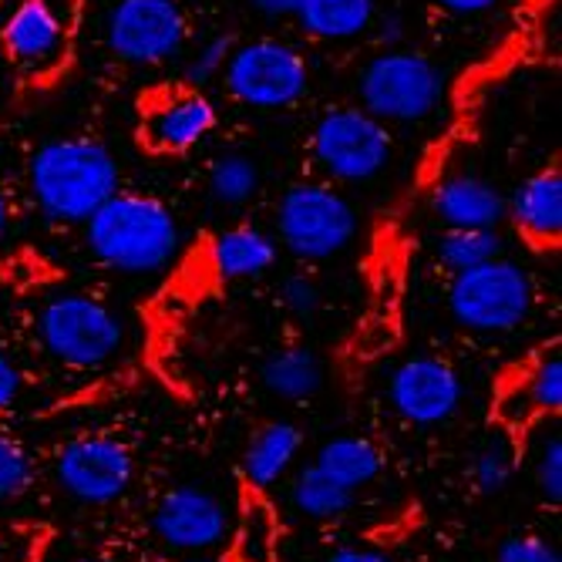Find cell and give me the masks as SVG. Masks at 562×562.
Masks as SVG:
<instances>
[{
  "label": "cell",
  "mask_w": 562,
  "mask_h": 562,
  "mask_svg": "<svg viewBox=\"0 0 562 562\" xmlns=\"http://www.w3.org/2000/svg\"><path fill=\"white\" fill-rule=\"evenodd\" d=\"M91 257L119 273H156L179 252V223L162 199L115 192L81 223Z\"/></svg>",
  "instance_id": "1"
},
{
  "label": "cell",
  "mask_w": 562,
  "mask_h": 562,
  "mask_svg": "<svg viewBox=\"0 0 562 562\" xmlns=\"http://www.w3.org/2000/svg\"><path fill=\"white\" fill-rule=\"evenodd\" d=\"M31 192L44 220L78 226L119 192V162L98 138L47 142L31 159Z\"/></svg>",
  "instance_id": "2"
},
{
  "label": "cell",
  "mask_w": 562,
  "mask_h": 562,
  "mask_svg": "<svg viewBox=\"0 0 562 562\" xmlns=\"http://www.w3.org/2000/svg\"><path fill=\"white\" fill-rule=\"evenodd\" d=\"M220 115L210 94L186 78L151 81L135 94V145L151 159H182L206 142Z\"/></svg>",
  "instance_id": "3"
},
{
  "label": "cell",
  "mask_w": 562,
  "mask_h": 562,
  "mask_svg": "<svg viewBox=\"0 0 562 562\" xmlns=\"http://www.w3.org/2000/svg\"><path fill=\"white\" fill-rule=\"evenodd\" d=\"M37 334L44 350L55 361L88 371L101 368L119 353L125 327L109 303L88 293H65L44 303L37 317Z\"/></svg>",
  "instance_id": "4"
},
{
  "label": "cell",
  "mask_w": 562,
  "mask_h": 562,
  "mask_svg": "<svg viewBox=\"0 0 562 562\" xmlns=\"http://www.w3.org/2000/svg\"><path fill=\"white\" fill-rule=\"evenodd\" d=\"M532 300L536 293L529 273L502 257L454 273L448 286L451 317L462 327L482 334L516 330L529 317Z\"/></svg>",
  "instance_id": "5"
},
{
  "label": "cell",
  "mask_w": 562,
  "mask_h": 562,
  "mask_svg": "<svg viewBox=\"0 0 562 562\" xmlns=\"http://www.w3.org/2000/svg\"><path fill=\"white\" fill-rule=\"evenodd\" d=\"M562 412V353L559 337L532 347L519 361L502 368L492 384V422L516 445L542 418Z\"/></svg>",
  "instance_id": "6"
},
{
  "label": "cell",
  "mask_w": 562,
  "mask_h": 562,
  "mask_svg": "<svg viewBox=\"0 0 562 562\" xmlns=\"http://www.w3.org/2000/svg\"><path fill=\"white\" fill-rule=\"evenodd\" d=\"M78 41L47 11L44 0H18L0 24V55L14 68L24 91L55 88L75 65Z\"/></svg>",
  "instance_id": "7"
},
{
  "label": "cell",
  "mask_w": 562,
  "mask_h": 562,
  "mask_svg": "<svg viewBox=\"0 0 562 562\" xmlns=\"http://www.w3.org/2000/svg\"><path fill=\"white\" fill-rule=\"evenodd\" d=\"M306 81H311V68L296 47L260 37L233 47V55L223 68V85L233 101L246 109H286L303 98Z\"/></svg>",
  "instance_id": "8"
},
{
  "label": "cell",
  "mask_w": 562,
  "mask_h": 562,
  "mask_svg": "<svg viewBox=\"0 0 562 562\" xmlns=\"http://www.w3.org/2000/svg\"><path fill=\"white\" fill-rule=\"evenodd\" d=\"M277 229L293 257L330 260L334 252H340L353 239L357 216L334 186L296 182L280 199Z\"/></svg>",
  "instance_id": "9"
},
{
  "label": "cell",
  "mask_w": 562,
  "mask_h": 562,
  "mask_svg": "<svg viewBox=\"0 0 562 562\" xmlns=\"http://www.w3.org/2000/svg\"><path fill=\"white\" fill-rule=\"evenodd\" d=\"M441 98V71L422 50L387 47L361 75L364 112L378 122H418Z\"/></svg>",
  "instance_id": "10"
},
{
  "label": "cell",
  "mask_w": 562,
  "mask_h": 562,
  "mask_svg": "<svg viewBox=\"0 0 562 562\" xmlns=\"http://www.w3.org/2000/svg\"><path fill=\"white\" fill-rule=\"evenodd\" d=\"M314 159L340 182L374 179L391 162V132L364 109H330L314 125Z\"/></svg>",
  "instance_id": "11"
},
{
  "label": "cell",
  "mask_w": 562,
  "mask_h": 562,
  "mask_svg": "<svg viewBox=\"0 0 562 562\" xmlns=\"http://www.w3.org/2000/svg\"><path fill=\"white\" fill-rule=\"evenodd\" d=\"M186 14L179 0H119L109 14V50L128 65H166L186 44Z\"/></svg>",
  "instance_id": "12"
},
{
  "label": "cell",
  "mask_w": 562,
  "mask_h": 562,
  "mask_svg": "<svg viewBox=\"0 0 562 562\" xmlns=\"http://www.w3.org/2000/svg\"><path fill=\"white\" fill-rule=\"evenodd\" d=\"M55 472L71 498L85 505H112L128 492L135 479V458L119 438L88 435L68 441L58 451Z\"/></svg>",
  "instance_id": "13"
},
{
  "label": "cell",
  "mask_w": 562,
  "mask_h": 562,
  "mask_svg": "<svg viewBox=\"0 0 562 562\" xmlns=\"http://www.w3.org/2000/svg\"><path fill=\"white\" fill-rule=\"evenodd\" d=\"M394 412L412 425L448 422L462 404V378L441 357H412L387 381Z\"/></svg>",
  "instance_id": "14"
},
{
  "label": "cell",
  "mask_w": 562,
  "mask_h": 562,
  "mask_svg": "<svg viewBox=\"0 0 562 562\" xmlns=\"http://www.w3.org/2000/svg\"><path fill=\"white\" fill-rule=\"evenodd\" d=\"M505 220L513 223L526 249L549 257L562 246V166L552 156L539 172H532L505 202Z\"/></svg>",
  "instance_id": "15"
},
{
  "label": "cell",
  "mask_w": 562,
  "mask_h": 562,
  "mask_svg": "<svg viewBox=\"0 0 562 562\" xmlns=\"http://www.w3.org/2000/svg\"><path fill=\"white\" fill-rule=\"evenodd\" d=\"M151 522H156L159 539L172 549H210L226 532V508L206 488L179 485L162 495Z\"/></svg>",
  "instance_id": "16"
},
{
  "label": "cell",
  "mask_w": 562,
  "mask_h": 562,
  "mask_svg": "<svg viewBox=\"0 0 562 562\" xmlns=\"http://www.w3.org/2000/svg\"><path fill=\"white\" fill-rule=\"evenodd\" d=\"M195 252L216 283L263 277L277 263V243L263 229L246 226V223L213 233V236H202Z\"/></svg>",
  "instance_id": "17"
},
{
  "label": "cell",
  "mask_w": 562,
  "mask_h": 562,
  "mask_svg": "<svg viewBox=\"0 0 562 562\" xmlns=\"http://www.w3.org/2000/svg\"><path fill=\"white\" fill-rule=\"evenodd\" d=\"M431 210L448 229H495L505 220V199L482 176L458 172L435 186Z\"/></svg>",
  "instance_id": "18"
},
{
  "label": "cell",
  "mask_w": 562,
  "mask_h": 562,
  "mask_svg": "<svg viewBox=\"0 0 562 562\" xmlns=\"http://www.w3.org/2000/svg\"><path fill=\"white\" fill-rule=\"evenodd\" d=\"M280 559V516L260 488L243 485L239 519L233 532V562H277Z\"/></svg>",
  "instance_id": "19"
},
{
  "label": "cell",
  "mask_w": 562,
  "mask_h": 562,
  "mask_svg": "<svg viewBox=\"0 0 562 562\" xmlns=\"http://www.w3.org/2000/svg\"><path fill=\"white\" fill-rule=\"evenodd\" d=\"M303 445V435L290 422H270L252 435L246 454H243V482L249 488L267 492L290 465Z\"/></svg>",
  "instance_id": "20"
},
{
  "label": "cell",
  "mask_w": 562,
  "mask_h": 562,
  "mask_svg": "<svg viewBox=\"0 0 562 562\" xmlns=\"http://www.w3.org/2000/svg\"><path fill=\"white\" fill-rule=\"evenodd\" d=\"M293 18L306 34L324 41H347L371 27L374 0H300Z\"/></svg>",
  "instance_id": "21"
},
{
  "label": "cell",
  "mask_w": 562,
  "mask_h": 562,
  "mask_svg": "<svg viewBox=\"0 0 562 562\" xmlns=\"http://www.w3.org/2000/svg\"><path fill=\"white\" fill-rule=\"evenodd\" d=\"M327 479H334L344 488H361L381 475L384 454L374 441L368 438H334L321 448L317 462H314Z\"/></svg>",
  "instance_id": "22"
},
{
  "label": "cell",
  "mask_w": 562,
  "mask_h": 562,
  "mask_svg": "<svg viewBox=\"0 0 562 562\" xmlns=\"http://www.w3.org/2000/svg\"><path fill=\"white\" fill-rule=\"evenodd\" d=\"M321 378H324L321 361L306 347H283L270 353L263 364V384L290 401L311 397L321 387Z\"/></svg>",
  "instance_id": "23"
},
{
  "label": "cell",
  "mask_w": 562,
  "mask_h": 562,
  "mask_svg": "<svg viewBox=\"0 0 562 562\" xmlns=\"http://www.w3.org/2000/svg\"><path fill=\"white\" fill-rule=\"evenodd\" d=\"M290 498H293V505L300 508L303 516H311L317 522L340 519L347 508L353 505V492L337 485L334 479H327L317 465H306V469L296 472Z\"/></svg>",
  "instance_id": "24"
},
{
  "label": "cell",
  "mask_w": 562,
  "mask_h": 562,
  "mask_svg": "<svg viewBox=\"0 0 562 562\" xmlns=\"http://www.w3.org/2000/svg\"><path fill=\"white\" fill-rule=\"evenodd\" d=\"M502 257V236L498 229H448L438 239V260L451 270L462 273L479 263H488Z\"/></svg>",
  "instance_id": "25"
},
{
  "label": "cell",
  "mask_w": 562,
  "mask_h": 562,
  "mask_svg": "<svg viewBox=\"0 0 562 562\" xmlns=\"http://www.w3.org/2000/svg\"><path fill=\"white\" fill-rule=\"evenodd\" d=\"M260 189V169L249 156L229 151V156L216 159L210 169V192L223 206H246V202L257 195Z\"/></svg>",
  "instance_id": "26"
},
{
  "label": "cell",
  "mask_w": 562,
  "mask_h": 562,
  "mask_svg": "<svg viewBox=\"0 0 562 562\" xmlns=\"http://www.w3.org/2000/svg\"><path fill=\"white\" fill-rule=\"evenodd\" d=\"M516 454H519V445L508 438V435H498L492 438L472 462V482L482 495H495L502 492L508 482L516 475Z\"/></svg>",
  "instance_id": "27"
},
{
  "label": "cell",
  "mask_w": 562,
  "mask_h": 562,
  "mask_svg": "<svg viewBox=\"0 0 562 562\" xmlns=\"http://www.w3.org/2000/svg\"><path fill=\"white\" fill-rule=\"evenodd\" d=\"M34 485V462L21 441L0 435V502H14Z\"/></svg>",
  "instance_id": "28"
},
{
  "label": "cell",
  "mask_w": 562,
  "mask_h": 562,
  "mask_svg": "<svg viewBox=\"0 0 562 562\" xmlns=\"http://www.w3.org/2000/svg\"><path fill=\"white\" fill-rule=\"evenodd\" d=\"M495 562H562V555L549 539L522 532V536H513L498 546Z\"/></svg>",
  "instance_id": "29"
},
{
  "label": "cell",
  "mask_w": 562,
  "mask_h": 562,
  "mask_svg": "<svg viewBox=\"0 0 562 562\" xmlns=\"http://www.w3.org/2000/svg\"><path fill=\"white\" fill-rule=\"evenodd\" d=\"M536 485L549 505L562 502V441L559 438L542 445V454L536 462Z\"/></svg>",
  "instance_id": "30"
},
{
  "label": "cell",
  "mask_w": 562,
  "mask_h": 562,
  "mask_svg": "<svg viewBox=\"0 0 562 562\" xmlns=\"http://www.w3.org/2000/svg\"><path fill=\"white\" fill-rule=\"evenodd\" d=\"M233 47H236V37H233V34H223V37L210 41L206 47H202V55L189 65L186 81L202 85V81H210V78L223 75V68H226V61H229V55H233Z\"/></svg>",
  "instance_id": "31"
},
{
  "label": "cell",
  "mask_w": 562,
  "mask_h": 562,
  "mask_svg": "<svg viewBox=\"0 0 562 562\" xmlns=\"http://www.w3.org/2000/svg\"><path fill=\"white\" fill-rule=\"evenodd\" d=\"M283 303L293 317H314L321 306V290L311 277H286L283 280Z\"/></svg>",
  "instance_id": "32"
},
{
  "label": "cell",
  "mask_w": 562,
  "mask_h": 562,
  "mask_svg": "<svg viewBox=\"0 0 562 562\" xmlns=\"http://www.w3.org/2000/svg\"><path fill=\"white\" fill-rule=\"evenodd\" d=\"M47 11L55 14L61 21V27L78 41L81 34V24H85V8H88V0H44Z\"/></svg>",
  "instance_id": "33"
},
{
  "label": "cell",
  "mask_w": 562,
  "mask_h": 562,
  "mask_svg": "<svg viewBox=\"0 0 562 562\" xmlns=\"http://www.w3.org/2000/svg\"><path fill=\"white\" fill-rule=\"evenodd\" d=\"M21 394V371L11 357L0 350V407H11Z\"/></svg>",
  "instance_id": "34"
},
{
  "label": "cell",
  "mask_w": 562,
  "mask_h": 562,
  "mask_svg": "<svg viewBox=\"0 0 562 562\" xmlns=\"http://www.w3.org/2000/svg\"><path fill=\"white\" fill-rule=\"evenodd\" d=\"M438 4L454 14H482V11H492L498 0H438Z\"/></svg>",
  "instance_id": "35"
},
{
  "label": "cell",
  "mask_w": 562,
  "mask_h": 562,
  "mask_svg": "<svg viewBox=\"0 0 562 562\" xmlns=\"http://www.w3.org/2000/svg\"><path fill=\"white\" fill-rule=\"evenodd\" d=\"M327 562H391V559L374 549H340V552L327 555Z\"/></svg>",
  "instance_id": "36"
},
{
  "label": "cell",
  "mask_w": 562,
  "mask_h": 562,
  "mask_svg": "<svg viewBox=\"0 0 562 562\" xmlns=\"http://www.w3.org/2000/svg\"><path fill=\"white\" fill-rule=\"evenodd\" d=\"M249 4L267 18H290L300 0H249Z\"/></svg>",
  "instance_id": "37"
},
{
  "label": "cell",
  "mask_w": 562,
  "mask_h": 562,
  "mask_svg": "<svg viewBox=\"0 0 562 562\" xmlns=\"http://www.w3.org/2000/svg\"><path fill=\"white\" fill-rule=\"evenodd\" d=\"M8 229H11V199L4 189H0V239L8 236Z\"/></svg>",
  "instance_id": "38"
},
{
  "label": "cell",
  "mask_w": 562,
  "mask_h": 562,
  "mask_svg": "<svg viewBox=\"0 0 562 562\" xmlns=\"http://www.w3.org/2000/svg\"><path fill=\"white\" fill-rule=\"evenodd\" d=\"M78 562H109V559H78Z\"/></svg>",
  "instance_id": "39"
}]
</instances>
